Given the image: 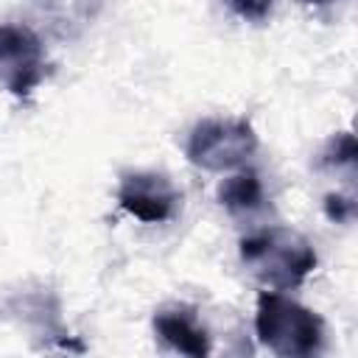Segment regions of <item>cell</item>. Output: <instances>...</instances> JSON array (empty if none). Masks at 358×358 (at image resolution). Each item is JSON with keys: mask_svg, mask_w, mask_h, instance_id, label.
I'll list each match as a JSON object with an SVG mask.
<instances>
[{"mask_svg": "<svg viewBox=\"0 0 358 358\" xmlns=\"http://www.w3.org/2000/svg\"><path fill=\"white\" fill-rule=\"evenodd\" d=\"M218 201L235 218H243V215L263 210L266 207V187H263L260 173L252 168L235 171L232 176H227L218 185Z\"/></svg>", "mask_w": 358, "mask_h": 358, "instance_id": "cell-8", "label": "cell"}, {"mask_svg": "<svg viewBox=\"0 0 358 358\" xmlns=\"http://www.w3.org/2000/svg\"><path fill=\"white\" fill-rule=\"evenodd\" d=\"M305 3H310V6H324V3H330V0H305Z\"/></svg>", "mask_w": 358, "mask_h": 358, "instance_id": "cell-12", "label": "cell"}, {"mask_svg": "<svg viewBox=\"0 0 358 358\" xmlns=\"http://www.w3.org/2000/svg\"><path fill=\"white\" fill-rule=\"evenodd\" d=\"M50 73L39 34L20 22H0V84L14 98H28Z\"/></svg>", "mask_w": 358, "mask_h": 358, "instance_id": "cell-5", "label": "cell"}, {"mask_svg": "<svg viewBox=\"0 0 358 358\" xmlns=\"http://www.w3.org/2000/svg\"><path fill=\"white\" fill-rule=\"evenodd\" d=\"M257 131L246 117H204L185 140V157L201 171H235L257 151Z\"/></svg>", "mask_w": 358, "mask_h": 358, "instance_id": "cell-3", "label": "cell"}, {"mask_svg": "<svg viewBox=\"0 0 358 358\" xmlns=\"http://www.w3.org/2000/svg\"><path fill=\"white\" fill-rule=\"evenodd\" d=\"M322 207L333 224H350L355 218V196L352 193H327Z\"/></svg>", "mask_w": 358, "mask_h": 358, "instance_id": "cell-10", "label": "cell"}, {"mask_svg": "<svg viewBox=\"0 0 358 358\" xmlns=\"http://www.w3.org/2000/svg\"><path fill=\"white\" fill-rule=\"evenodd\" d=\"M0 319L25 327L31 338H39V350H84L64 327L62 302L48 285H22L20 291H11L0 302Z\"/></svg>", "mask_w": 358, "mask_h": 358, "instance_id": "cell-4", "label": "cell"}, {"mask_svg": "<svg viewBox=\"0 0 358 358\" xmlns=\"http://www.w3.org/2000/svg\"><path fill=\"white\" fill-rule=\"evenodd\" d=\"M319 165L324 171H347L352 176L355 173V137L350 131L333 134L319 154Z\"/></svg>", "mask_w": 358, "mask_h": 358, "instance_id": "cell-9", "label": "cell"}, {"mask_svg": "<svg viewBox=\"0 0 358 358\" xmlns=\"http://www.w3.org/2000/svg\"><path fill=\"white\" fill-rule=\"evenodd\" d=\"M257 341L282 358H308L324 350V322L316 310L285 296L282 291H260L255 308Z\"/></svg>", "mask_w": 358, "mask_h": 358, "instance_id": "cell-2", "label": "cell"}, {"mask_svg": "<svg viewBox=\"0 0 358 358\" xmlns=\"http://www.w3.org/2000/svg\"><path fill=\"white\" fill-rule=\"evenodd\" d=\"M241 263L268 291H291L313 274L319 257L313 243L288 227H263L241 238Z\"/></svg>", "mask_w": 358, "mask_h": 358, "instance_id": "cell-1", "label": "cell"}, {"mask_svg": "<svg viewBox=\"0 0 358 358\" xmlns=\"http://www.w3.org/2000/svg\"><path fill=\"white\" fill-rule=\"evenodd\" d=\"M154 333L157 338L187 358H204L213 352L210 333L199 322V313L190 305H168L154 313Z\"/></svg>", "mask_w": 358, "mask_h": 358, "instance_id": "cell-7", "label": "cell"}, {"mask_svg": "<svg viewBox=\"0 0 358 358\" xmlns=\"http://www.w3.org/2000/svg\"><path fill=\"white\" fill-rule=\"evenodd\" d=\"M218 3H224L235 17L246 22H263L274 8V0H218Z\"/></svg>", "mask_w": 358, "mask_h": 358, "instance_id": "cell-11", "label": "cell"}, {"mask_svg": "<svg viewBox=\"0 0 358 358\" xmlns=\"http://www.w3.org/2000/svg\"><path fill=\"white\" fill-rule=\"evenodd\" d=\"M117 207L143 224H165L176 215L182 193L159 171H126L117 182Z\"/></svg>", "mask_w": 358, "mask_h": 358, "instance_id": "cell-6", "label": "cell"}]
</instances>
